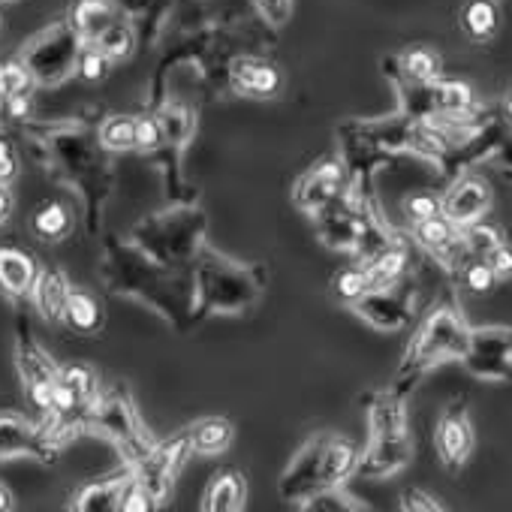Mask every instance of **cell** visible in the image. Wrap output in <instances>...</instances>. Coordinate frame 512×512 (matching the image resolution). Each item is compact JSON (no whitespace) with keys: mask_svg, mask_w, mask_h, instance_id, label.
<instances>
[{"mask_svg":"<svg viewBox=\"0 0 512 512\" xmlns=\"http://www.w3.org/2000/svg\"><path fill=\"white\" fill-rule=\"evenodd\" d=\"M467 335H470V326L464 323L458 308H452V305L434 308L419 323L416 335L410 338L404 362L398 368V383L392 389L407 395V389H413V383H419L422 374H428L431 368H437L449 359H461V353L467 347Z\"/></svg>","mask_w":512,"mask_h":512,"instance_id":"cell-1","label":"cell"},{"mask_svg":"<svg viewBox=\"0 0 512 512\" xmlns=\"http://www.w3.org/2000/svg\"><path fill=\"white\" fill-rule=\"evenodd\" d=\"M359 449L344 437H314L287 467L281 479V494L287 500H311L314 494L341 485L347 476L356 473Z\"/></svg>","mask_w":512,"mask_h":512,"instance_id":"cell-2","label":"cell"},{"mask_svg":"<svg viewBox=\"0 0 512 512\" xmlns=\"http://www.w3.org/2000/svg\"><path fill=\"white\" fill-rule=\"evenodd\" d=\"M82 43L85 40L73 31L70 22H55L46 31H40L34 40H28L19 61L28 67L34 85L55 88L76 70Z\"/></svg>","mask_w":512,"mask_h":512,"instance_id":"cell-3","label":"cell"},{"mask_svg":"<svg viewBox=\"0 0 512 512\" xmlns=\"http://www.w3.org/2000/svg\"><path fill=\"white\" fill-rule=\"evenodd\" d=\"M196 293H199V305L208 314H235L256 299L260 281L247 269L232 266L220 260V256L208 253L205 260H199V269H196Z\"/></svg>","mask_w":512,"mask_h":512,"instance_id":"cell-4","label":"cell"},{"mask_svg":"<svg viewBox=\"0 0 512 512\" xmlns=\"http://www.w3.org/2000/svg\"><path fill=\"white\" fill-rule=\"evenodd\" d=\"M88 428L109 437L124 452V458H130L133 464H139L154 449L139 416H136V410H133V404H130V398L121 389H112L94 401V407L88 413Z\"/></svg>","mask_w":512,"mask_h":512,"instance_id":"cell-5","label":"cell"},{"mask_svg":"<svg viewBox=\"0 0 512 512\" xmlns=\"http://www.w3.org/2000/svg\"><path fill=\"white\" fill-rule=\"evenodd\" d=\"M16 368H19V377L25 383L28 401L46 416L61 368L40 347V341L34 338V332H31L25 317H19V326H16Z\"/></svg>","mask_w":512,"mask_h":512,"instance_id":"cell-6","label":"cell"},{"mask_svg":"<svg viewBox=\"0 0 512 512\" xmlns=\"http://www.w3.org/2000/svg\"><path fill=\"white\" fill-rule=\"evenodd\" d=\"M461 362L479 380L509 383L512 380V329L509 326L470 329Z\"/></svg>","mask_w":512,"mask_h":512,"instance_id":"cell-7","label":"cell"},{"mask_svg":"<svg viewBox=\"0 0 512 512\" xmlns=\"http://www.w3.org/2000/svg\"><path fill=\"white\" fill-rule=\"evenodd\" d=\"M202 232V217L196 214H178V217H157L136 229L145 250L157 263H181L187 253H193L196 238Z\"/></svg>","mask_w":512,"mask_h":512,"instance_id":"cell-8","label":"cell"},{"mask_svg":"<svg viewBox=\"0 0 512 512\" xmlns=\"http://www.w3.org/2000/svg\"><path fill=\"white\" fill-rule=\"evenodd\" d=\"M58 452L61 443L43 425H34L16 413H0V461L28 455L43 464H52L58 461Z\"/></svg>","mask_w":512,"mask_h":512,"instance_id":"cell-9","label":"cell"},{"mask_svg":"<svg viewBox=\"0 0 512 512\" xmlns=\"http://www.w3.org/2000/svg\"><path fill=\"white\" fill-rule=\"evenodd\" d=\"M434 446H437V455H440L446 470H461L464 467V461L473 452V425H470L464 401H452L440 413V422H437V431H434Z\"/></svg>","mask_w":512,"mask_h":512,"instance_id":"cell-10","label":"cell"},{"mask_svg":"<svg viewBox=\"0 0 512 512\" xmlns=\"http://www.w3.org/2000/svg\"><path fill=\"white\" fill-rule=\"evenodd\" d=\"M353 311L380 332H398L413 320V302L395 287H371L353 302Z\"/></svg>","mask_w":512,"mask_h":512,"instance_id":"cell-11","label":"cell"},{"mask_svg":"<svg viewBox=\"0 0 512 512\" xmlns=\"http://www.w3.org/2000/svg\"><path fill=\"white\" fill-rule=\"evenodd\" d=\"M488 208H491V187H488L482 178H476V175H461V178H455L452 187H449V190L443 193V199H440V211H443L458 229H464V226L482 220V217L488 214Z\"/></svg>","mask_w":512,"mask_h":512,"instance_id":"cell-12","label":"cell"},{"mask_svg":"<svg viewBox=\"0 0 512 512\" xmlns=\"http://www.w3.org/2000/svg\"><path fill=\"white\" fill-rule=\"evenodd\" d=\"M413 458V443L410 434L401 437H371L368 449L359 452L356 473L365 479H386L398 470H404Z\"/></svg>","mask_w":512,"mask_h":512,"instance_id":"cell-13","label":"cell"},{"mask_svg":"<svg viewBox=\"0 0 512 512\" xmlns=\"http://www.w3.org/2000/svg\"><path fill=\"white\" fill-rule=\"evenodd\" d=\"M344 193V166L329 160V163H320L317 169H311L299 187H296V205L302 211H311V214H320L326 205L338 202Z\"/></svg>","mask_w":512,"mask_h":512,"instance_id":"cell-14","label":"cell"},{"mask_svg":"<svg viewBox=\"0 0 512 512\" xmlns=\"http://www.w3.org/2000/svg\"><path fill=\"white\" fill-rule=\"evenodd\" d=\"M37 260L19 247H0V293L7 299H25L31 296L37 284Z\"/></svg>","mask_w":512,"mask_h":512,"instance_id":"cell-15","label":"cell"},{"mask_svg":"<svg viewBox=\"0 0 512 512\" xmlns=\"http://www.w3.org/2000/svg\"><path fill=\"white\" fill-rule=\"evenodd\" d=\"M229 82L238 94H250V97H272L281 88V73L256 58H238L229 67Z\"/></svg>","mask_w":512,"mask_h":512,"instance_id":"cell-16","label":"cell"},{"mask_svg":"<svg viewBox=\"0 0 512 512\" xmlns=\"http://www.w3.org/2000/svg\"><path fill=\"white\" fill-rule=\"evenodd\" d=\"M70 290L73 287H70V281H67V275L61 269H55V266L40 269L31 296H34V308L40 311V317L46 323H64V305H67Z\"/></svg>","mask_w":512,"mask_h":512,"instance_id":"cell-17","label":"cell"},{"mask_svg":"<svg viewBox=\"0 0 512 512\" xmlns=\"http://www.w3.org/2000/svg\"><path fill=\"white\" fill-rule=\"evenodd\" d=\"M368 407V425H371V437H401L407 434V407H404V395L389 389V392H377L371 395Z\"/></svg>","mask_w":512,"mask_h":512,"instance_id":"cell-18","label":"cell"},{"mask_svg":"<svg viewBox=\"0 0 512 512\" xmlns=\"http://www.w3.org/2000/svg\"><path fill=\"white\" fill-rule=\"evenodd\" d=\"M425 103H428V118L431 115H458L476 109L473 88L467 82L455 79H434L425 85Z\"/></svg>","mask_w":512,"mask_h":512,"instance_id":"cell-19","label":"cell"},{"mask_svg":"<svg viewBox=\"0 0 512 512\" xmlns=\"http://www.w3.org/2000/svg\"><path fill=\"white\" fill-rule=\"evenodd\" d=\"M247 500V485L238 470H220L205 488L202 509L205 512H238L244 509Z\"/></svg>","mask_w":512,"mask_h":512,"instance_id":"cell-20","label":"cell"},{"mask_svg":"<svg viewBox=\"0 0 512 512\" xmlns=\"http://www.w3.org/2000/svg\"><path fill=\"white\" fill-rule=\"evenodd\" d=\"M362 217L353 211H338L335 202L320 211V238L335 250H356Z\"/></svg>","mask_w":512,"mask_h":512,"instance_id":"cell-21","label":"cell"},{"mask_svg":"<svg viewBox=\"0 0 512 512\" xmlns=\"http://www.w3.org/2000/svg\"><path fill=\"white\" fill-rule=\"evenodd\" d=\"M67 22L85 43H94L112 22H118V16L109 0H76Z\"/></svg>","mask_w":512,"mask_h":512,"instance_id":"cell-22","label":"cell"},{"mask_svg":"<svg viewBox=\"0 0 512 512\" xmlns=\"http://www.w3.org/2000/svg\"><path fill=\"white\" fill-rule=\"evenodd\" d=\"M392 67H395L398 82L428 85V82L440 79V55L428 46H410L407 52H401L392 61Z\"/></svg>","mask_w":512,"mask_h":512,"instance_id":"cell-23","label":"cell"},{"mask_svg":"<svg viewBox=\"0 0 512 512\" xmlns=\"http://www.w3.org/2000/svg\"><path fill=\"white\" fill-rule=\"evenodd\" d=\"M64 323L76 335H97L103 329V308L88 290H70L64 305Z\"/></svg>","mask_w":512,"mask_h":512,"instance_id":"cell-24","label":"cell"},{"mask_svg":"<svg viewBox=\"0 0 512 512\" xmlns=\"http://www.w3.org/2000/svg\"><path fill=\"white\" fill-rule=\"evenodd\" d=\"M73 211L64 205V202H43L37 211H34V217H31V229H34V235L40 238V241H46V244H58V241H64L70 232H73Z\"/></svg>","mask_w":512,"mask_h":512,"instance_id":"cell-25","label":"cell"},{"mask_svg":"<svg viewBox=\"0 0 512 512\" xmlns=\"http://www.w3.org/2000/svg\"><path fill=\"white\" fill-rule=\"evenodd\" d=\"M127 479H130V473H118V476L97 479V482L85 485V488L76 494L73 509H82V512H109V509H118L121 491H124Z\"/></svg>","mask_w":512,"mask_h":512,"instance_id":"cell-26","label":"cell"},{"mask_svg":"<svg viewBox=\"0 0 512 512\" xmlns=\"http://www.w3.org/2000/svg\"><path fill=\"white\" fill-rule=\"evenodd\" d=\"M407 263H410L407 260V250L398 241H392L386 250H380L374 256V260L362 263V269L368 272L371 287H395L407 275Z\"/></svg>","mask_w":512,"mask_h":512,"instance_id":"cell-27","label":"cell"},{"mask_svg":"<svg viewBox=\"0 0 512 512\" xmlns=\"http://www.w3.org/2000/svg\"><path fill=\"white\" fill-rule=\"evenodd\" d=\"M187 443H190V452L220 455L232 443V425L220 416H208L196 422L193 428H187Z\"/></svg>","mask_w":512,"mask_h":512,"instance_id":"cell-28","label":"cell"},{"mask_svg":"<svg viewBox=\"0 0 512 512\" xmlns=\"http://www.w3.org/2000/svg\"><path fill=\"white\" fill-rule=\"evenodd\" d=\"M500 25V13L494 0H467L461 10V31L473 40V43H485L497 34Z\"/></svg>","mask_w":512,"mask_h":512,"instance_id":"cell-29","label":"cell"},{"mask_svg":"<svg viewBox=\"0 0 512 512\" xmlns=\"http://www.w3.org/2000/svg\"><path fill=\"white\" fill-rule=\"evenodd\" d=\"M100 145L106 151H130L136 148V118L130 115H112L100 127Z\"/></svg>","mask_w":512,"mask_h":512,"instance_id":"cell-30","label":"cell"},{"mask_svg":"<svg viewBox=\"0 0 512 512\" xmlns=\"http://www.w3.org/2000/svg\"><path fill=\"white\" fill-rule=\"evenodd\" d=\"M157 124H160V130H163V139L166 142H172V145H184L187 139H190V133H193V115H190V109L187 106H181V103H172V106H166L160 115H157Z\"/></svg>","mask_w":512,"mask_h":512,"instance_id":"cell-31","label":"cell"},{"mask_svg":"<svg viewBox=\"0 0 512 512\" xmlns=\"http://www.w3.org/2000/svg\"><path fill=\"white\" fill-rule=\"evenodd\" d=\"M461 238H464L467 256H482V260H485V256H488L497 244H503L500 229L491 226V223H485V220H476V223L464 226V229H461Z\"/></svg>","mask_w":512,"mask_h":512,"instance_id":"cell-32","label":"cell"},{"mask_svg":"<svg viewBox=\"0 0 512 512\" xmlns=\"http://www.w3.org/2000/svg\"><path fill=\"white\" fill-rule=\"evenodd\" d=\"M94 46H97L109 61H121V58H127V55L133 52V31H130L124 22H112V25L94 40Z\"/></svg>","mask_w":512,"mask_h":512,"instance_id":"cell-33","label":"cell"},{"mask_svg":"<svg viewBox=\"0 0 512 512\" xmlns=\"http://www.w3.org/2000/svg\"><path fill=\"white\" fill-rule=\"evenodd\" d=\"M458 269H461V284H464L470 293H476V296L491 293L494 284H497V275L491 272V266L482 260V256H467V260H464Z\"/></svg>","mask_w":512,"mask_h":512,"instance_id":"cell-34","label":"cell"},{"mask_svg":"<svg viewBox=\"0 0 512 512\" xmlns=\"http://www.w3.org/2000/svg\"><path fill=\"white\" fill-rule=\"evenodd\" d=\"M368 290H371V281H368V272L362 266H350V269L335 275V296L347 305L362 299Z\"/></svg>","mask_w":512,"mask_h":512,"instance_id":"cell-35","label":"cell"},{"mask_svg":"<svg viewBox=\"0 0 512 512\" xmlns=\"http://www.w3.org/2000/svg\"><path fill=\"white\" fill-rule=\"evenodd\" d=\"M109 58L94 46V43H88V46H82V52H79V64H76V70H79V76L82 79H88V82H100L106 73H109Z\"/></svg>","mask_w":512,"mask_h":512,"instance_id":"cell-36","label":"cell"},{"mask_svg":"<svg viewBox=\"0 0 512 512\" xmlns=\"http://www.w3.org/2000/svg\"><path fill=\"white\" fill-rule=\"evenodd\" d=\"M404 214L410 223H419V220H428L434 214H440V199L428 190H416L404 199Z\"/></svg>","mask_w":512,"mask_h":512,"instance_id":"cell-37","label":"cell"},{"mask_svg":"<svg viewBox=\"0 0 512 512\" xmlns=\"http://www.w3.org/2000/svg\"><path fill=\"white\" fill-rule=\"evenodd\" d=\"M401 509L404 512H440L443 503L437 497H431L428 491H422V488H407L401 494Z\"/></svg>","mask_w":512,"mask_h":512,"instance_id":"cell-38","label":"cell"},{"mask_svg":"<svg viewBox=\"0 0 512 512\" xmlns=\"http://www.w3.org/2000/svg\"><path fill=\"white\" fill-rule=\"evenodd\" d=\"M163 142V130L157 124V118H136V148L151 151Z\"/></svg>","mask_w":512,"mask_h":512,"instance_id":"cell-39","label":"cell"},{"mask_svg":"<svg viewBox=\"0 0 512 512\" xmlns=\"http://www.w3.org/2000/svg\"><path fill=\"white\" fill-rule=\"evenodd\" d=\"M19 175V154L16 145L10 139L0 136V184H13V178Z\"/></svg>","mask_w":512,"mask_h":512,"instance_id":"cell-40","label":"cell"},{"mask_svg":"<svg viewBox=\"0 0 512 512\" xmlns=\"http://www.w3.org/2000/svg\"><path fill=\"white\" fill-rule=\"evenodd\" d=\"M485 263L491 266V272L497 275V281H509L512 278V247L509 244H497L485 256Z\"/></svg>","mask_w":512,"mask_h":512,"instance_id":"cell-41","label":"cell"},{"mask_svg":"<svg viewBox=\"0 0 512 512\" xmlns=\"http://www.w3.org/2000/svg\"><path fill=\"white\" fill-rule=\"evenodd\" d=\"M491 160H494L500 169L512 172V130H509V133H503V139H500V142H497V148L491 151Z\"/></svg>","mask_w":512,"mask_h":512,"instance_id":"cell-42","label":"cell"},{"mask_svg":"<svg viewBox=\"0 0 512 512\" xmlns=\"http://www.w3.org/2000/svg\"><path fill=\"white\" fill-rule=\"evenodd\" d=\"M16 211V196L10 190V184H0V226H4Z\"/></svg>","mask_w":512,"mask_h":512,"instance_id":"cell-43","label":"cell"},{"mask_svg":"<svg viewBox=\"0 0 512 512\" xmlns=\"http://www.w3.org/2000/svg\"><path fill=\"white\" fill-rule=\"evenodd\" d=\"M7 509H13V497L4 485H0V512H7Z\"/></svg>","mask_w":512,"mask_h":512,"instance_id":"cell-44","label":"cell"},{"mask_svg":"<svg viewBox=\"0 0 512 512\" xmlns=\"http://www.w3.org/2000/svg\"><path fill=\"white\" fill-rule=\"evenodd\" d=\"M506 115H509V121H512V91H509V97H506Z\"/></svg>","mask_w":512,"mask_h":512,"instance_id":"cell-45","label":"cell"},{"mask_svg":"<svg viewBox=\"0 0 512 512\" xmlns=\"http://www.w3.org/2000/svg\"><path fill=\"white\" fill-rule=\"evenodd\" d=\"M7 103V94H4V82H0V106Z\"/></svg>","mask_w":512,"mask_h":512,"instance_id":"cell-46","label":"cell"},{"mask_svg":"<svg viewBox=\"0 0 512 512\" xmlns=\"http://www.w3.org/2000/svg\"><path fill=\"white\" fill-rule=\"evenodd\" d=\"M4 4H16V0H4Z\"/></svg>","mask_w":512,"mask_h":512,"instance_id":"cell-47","label":"cell"}]
</instances>
